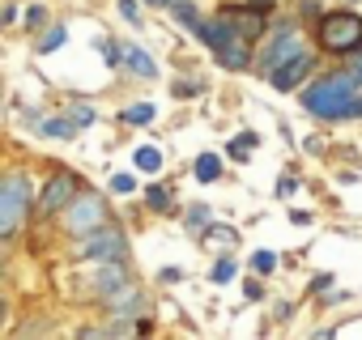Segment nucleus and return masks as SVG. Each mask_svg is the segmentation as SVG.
<instances>
[{"instance_id": "f257e3e1", "label": "nucleus", "mask_w": 362, "mask_h": 340, "mask_svg": "<svg viewBox=\"0 0 362 340\" xmlns=\"http://www.w3.org/2000/svg\"><path fill=\"white\" fill-rule=\"evenodd\" d=\"M358 81H362V73H341V77L315 81V85L303 94V107H307L311 115H324V119L354 115V94H358Z\"/></svg>"}, {"instance_id": "f03ea898", "label": "nucleus", "mask_w": 362, "mask_h": 340, "mask_svg": "<svg viewBox=\"0 0 362 340\" xmlns=\"http://www.w3.org/2000/svg\"><path fill=\"white\" fill-rule=\"evenodd\" d=\"M315 39L324 51H358L362 47V18L358 13H324Z\"/></svg>"}, {"instance_id": "7ed1b4c3", "label": "nucleus", "mask_w": 362, "mask_h": 340, "mask_svg": "<svg viewBox=\"0 0 362 340\" xmlns=\"http://www.w3.org/2000/svg\"><path fill=\"white\" fill-rule=\"evenodd\" d=\"M26 209H30V183H26V175H9L5 188H0V234L13 238Z\"/></svg>"}, {"instance_id": "20e7f679", "label": "nucleus", "mask_w": 362, "mask_h": 340, "mask_svg": "<svg viewBox=\"0 0 362 340\" xmlns=\"http://www.w3.org/2000/svg\"><path fill=\"white\" fill-rule=\"evenodd\" d=\"M77 251L86 255V260H124V234L119 230H111V226H98V230H90V234H81V243H77Z\"/></svg>"}, {"instance_id": "39448f33", "label": "nucleus", "mask_w": 362, "mask_h": 340, "mask_svg": "<svg viewBox=\"0 0 362 340\" xmlns=\"http://www.w3.org/2000/svg\"><path fill=\"white\" fill-rule=\"evenodd\" d=\"M73 196H77V175L60 170V175L47 179V188H43V196H39V213H43V217H56V213H64V209L73 205Z\"/></svg>"}, {"instance_id": "423d86ee", "label": "nucleus", "mask_w": 362, "mask_h": 340, "mask_svg": "<svg viewBox=\"0 0 362 340\" xmlns=\"http://www.w3.org/2000/svg\"><path fill=\"white\" fill-rule=\"evenodd\" d=\"M103 217H107V209H103V200H98V196H81L77 205H69V209H64V226H69L73 234H90V230H98V226H103Z\"/></svg>"}, {"instance_id": "0eeeda50", "label": "nucleus", "mask_w": 362, "mask_h": 340, "mask_svg": "<svg viewBox=\"0 0 362 340\" xmlns=\"http://www.w3.org/2000/svg\"><path fill=\"white\" fill-rule=\"evenodd\" d=\"M298 51H303V39H298L294 30H281V35H277V39L264 47V56H260V68H264V77H269V73H277L281 64H290Z\"/></svg>"}, {"instance_id": "6e6552de", "label": "nucleus", "mask_w": 362, "mask_h": 340, "mask_svg": "<svg viewBox=\"0 0 362 340\" xmlns=\"http://www.w3.org/2000/svg\"><path fill=\"white\" fill-rule=\"evenodd\" d=\"M311 68H315L311 51H298V56H294L290 64H281L277 73H269V85H273V90H294V85H298V81H303V77H307Z\"/></svg>"}, {"instance_id": "1a4fd4ad", "label": "nucleus", "mask_w": 362, "mask_h": 340, "mask_svg": "<svg viewBox=\"0 0 362 340\" xmlns=\"http://www.w3.org/2000/svg\"><path fill=\"white\" fill-rule=\"evenodd\" d=\"M230 26H235V35H243V39H260V30H264V9H256V5H247V9H226L222 13Z\"/></svg>"}, {"instance_id": "9d476101", "label": "nucleus", "mask_w": 362, "mask_h": 340, "mask_svg": "<svg viewBox=\"0 0 362 340\" xmlns=\"http://www.w3.org/2000/svg\"><path fill=\"white\" fill-rule=\"evenodd\" d=\"M128 285V277H124V268H119V260H103V268L94 272V285H90V293H98V298H111L115 289H124Z\"/></svg>"}, {"instance_id": "9b49d317", "label": "nucleus", "mask_w": 362, "mask_h": 340, "mask_svg": "<svg viewBox=\"0 0 362 340\" xmlns=\"http://www.w3.org/2000/svg\"><path fill=\"white\" fill-rule=\"evenodd\" d=\"M218 60H222L226 68H247V64H252V39L235 35L226 47H218Z\"/></svg>"}, {"instance_id": "f8f14e48", "label": "nucleus", "mask_w": 362, "mask_h": 340, "mask_svg": "<svg viewBox=\"0 0 362 340\" xmlns=\"http://www.w3.org/2000/svg\"><path fill=\"white\" fill-rule=\"evenodd\" d=\"M136 306H141V289H132V285H124V289H115L107 298V310L111 315H136Z\"/></svg>"}, {"instance_id": "ddd939ff", "label": "nucleus", "mask_w": 362, "mask_h": 340, "mask_svg": "<svg viewBox=\"0 0 362 340\" xmlns=\"http://www.w3.org/2000/svg\"><path fill=\"white\" fill-rule=\"evenodd\" d=\"M124 64H128L132 73H141V77H158V64H153L141 47H128V51H124Z\"/></svg>"}, {"instance_id": "4468645a", "label": "nucleus", "mask_w": 362, "mask_h": 340, "mask_svg": "<svg viewBox=\"0 0 362 340\" xmlns=\"http://www.w3.org/2000/svg\"><path fill=\"white\" fill-rule=\"evenodd\" d=\"M170 13H175L179 22H184L188 30H197V35H201V26H205V18H201V13H197L192 5H188V0H170Z\"/></svg>"}, {"instance_id": "2eb2a0df", "label": "nucleus", "mask_w": 362, "mask_h": 340, "mask_svg": "<svg viewBox=\"0 0 362 340\" xmlns=\"http://www.w3.org/2000/svg\"><path fill=\"white\" fill-rule=\"evenodd\" d=\"M218 175H222L218 153H201V157H197V179H201V183H214Z\"/></svg>"}, {"instance_id": "dca6fc26", "label": "nucleus", "mask_w": 362, "mask_h": 340, "mask_svg": "<svg viewBox=\"0 0 362 340\" xmlns=\"http://www.w3.org/2000/svg\"><path fill=\"white\" fill-rule=\"evenodd\" d=\"M136 170H145V175H158V170H162V153H158L153 145H141V149H136Z\"/></svg>"}, {"instance_id": "f3484780", "label": "nucleus", "mask_w": 362, "mask_h": 340, "mask_svg": "<svg viewBox=\"0 0 362 340\" xmlns=\"http://www.w3.org/2000/svg\"><path fill=\"white\" fill-rule=\"evenodd\" d=\"M124 119H128V123H149V119H153V107H149V102H136V107L124 111Z\"/></svg>"}, {"instance_id": "a211bd4d", "label": "nucleus", "mask_w": 362, "mask_h": 340, "mask_svg": "<svg viewBox=\"0 0 362 340\" xmlns=\"http://www.w3.org/2000/svg\"><path fill=\"white\" fill-rule=\"evenodd\" d=\"M145 200H149L158 213H170V192H166V188H149V192H145Z\"/></svg>"}, {"instance_id": "6ab92c4d", "label": "nucleus", "mask_w": 362, "mask_h": 340, "mask_svg": "<svg viewBox=\"0 0 362 340\" xmlns=\"http://www.w3.org/2000/svg\"><path fill=\"white\" fill-rule=\"evenodd\" d=\"M64 39H69V30H64V26H52V30H47V39L39 43V51H56Z\"/></svg>"}, {"instance_id": "aec40b11", "label": "nucleus", "mask_w": 362, "mask_h": 340, "mask_svg": "<svg viewBox=\"0 0 362 340\" xmlns=\"http://www.w3.org/2000/svg\"><path fill=\"white\" fill-rule=\"evenodd\" d=\"M252 268H256V272H273V268H277V255H273V251H256V255H252Z\"/></svg>"}, {"instance_id": "412c9836", "label": "nucleus", "mask_w": 362, "mask_h": 340, "mask_svg": "<svg viewBox=\"0 0 362 340\" xmlns=\"http://www.w3.org/2000/svg\"><path fill=\"white\" fill-rule=\"evenodd\" d=\"M43 132H47V136H73V123H69V119H47Z\"/></svg>"}, {"instance_id": "4be33fe9", "label": "nucleus", "mask_w": 362, "mask_h": 340, "mask_svg": "<svg viewBox=\"0 0 362 340\" xmlns=\"http://www.w3.org/2000/svg\"><path fill=\"white\" fill-rule=\"evenodd\" d=\"M111 192L128 196V192H136V179H132V175H115V179H111Z\"/></svg>"}, {"instance_id": "5701e85b", "label": "nucleus", "mask_w": 362, "mask_h": 340, "mask_svg": "<svg viewBox=\"0 0 362 340\" xmlns=\"http://www.w3.org/2000/svg\"><path fill=\"white\" fill-rule=\"evenodd\" d=\"M119 13H124L128 22H136V26H141V9L132 5V0H119Z\"/></svg>"}, {"instance_id": "b1692460", "label": "nucleus", "mask_w": 362, "mask_h": 340, "mask_svg": "<svg viewBox=\"0 0 362 340\" xmlns=\"http://www.w3.org/2000/svg\"><path fill=\"white\" fill-rule=\"evenodd\" d=\"M43 18H47V13H43L39 5H30V9H26V26H30V30H35V26H43Z\"/></svg>"}, {"instance_id": "393cba45", "label": "nucleus", "mask_w": 362, "mask_h": 340, "mask_svg": "<svg viewBox=\"0 0 362 340\" xmlns=\"http://www.w3.org/2000/svg\"><path fill=\"white\" fill-rule=\"evenodd\" d=\"M188 226H192V230H201V226L209 230V209H205V213H201V209H197V213H188Z\"/></svg>"}, {"instance_id": "a878e982", "label": "nucleus", "mask_w": 362, "mask_h": 340, "mask_svg": "<svg viewBox=\"0 0 362 340\" xmlns=\"http://www.w3.org/2000/svg\"><path fill=\"white\" fill-rule=\"evenodd\" d=\"M230 277H235V264H230V260H222V264L214 268V281H230Z\"/></svg>"}, {"instance_id": "bb28decb", "label": "nucleus", "mask_w": 362, "mask_h": 340, "mask_svg": "<svg viewBox=\"0 0 362 340\" xmlns=\"http://www.w3.org/2000/svg\"><path fill=\"white\" fill-rule=\"evenodd\" d=\"M209 234H214V238H218V243H222V247H226V243H235V230H226V226H214V230H209Z\"/></svg>"}, {"instance_id": "cd10ccee", "label": "nucleus", "mask_w": 362, "mask_h": 340, "mask_svg": "<svg viewBox=\"0 0 362 340\" xmlns=\"http://www.w3.org/2000/svg\"><path fill=\"white\" fill-rule=\"evenodd\" d=\"M247 5H256V9H273L277 0H247Z\"/></svg>"}, {"instance_id": "c85d7f7f", "label": "nucleus", "mask_w": 362, "mask_h": 340, "mask_svg": "<svg viewBox=\"0 0 362 340\" xmlns=\"http://www.w3.org/2000/svg\"><path fill=\"white\" fill-rule=\"evenodd\" d=\"M158 5H170V0H158Z\"/></svg>"}]
</instances>
